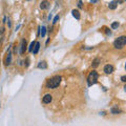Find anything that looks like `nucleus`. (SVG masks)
I'll return each instance as SVG.
<instances>
[{
  "mask_svg": "<svg viewBox=\"0 0 126 126\" xmlns=\"http://www.w3.org/2000/svg\"><path fill=\"white\" fill-rule=\"evenodd\" d=\"M85 84L76 69L60 70L45 79L41 87V104L55 122H68L85 107Z\"/></svg>",
  "mask_w": 126,
  "mask_h": 126,
  "instance_id": "obj_1",
  "label": "nucleus"
},
{
  "mask_svg": "<svg viewBox=\"0 0 126 126\" xmlns=\"http://www.w3.org/2000/svg\"><path fill=\"white\" fill-rule=\"evenodd\" d=\"M98 79H99V74H98L96 70H93L90 72L89 75L87 76V83H88V86H92L94 84H96L98 82Z\"/></svg>",
  "mask_w": 126,
  "mask_h": 126,
  "instance_id": "obj_2",
  "label": "nucleus"
},
{
  "mask_svg": "<svg viewBox=\"0 0 126 126\" xmlns=\"http://www.w3.org/2000/svg\"><path fill=\"white\" fill-rule=\"evenodd\" d=\"M126 45V36H120L113 41V46L118 49H121Z\"/></svg>",
  "mask_w": 126,
  "mask_h": 126,
  "instance_id": "obj_3",
  "label": "nucleus"
},
{
  "mask_svg": "<svg viewBox=\"0 0 126 126\" xmlns=\"http://www.w3.org/2000/svg\"><path fill=\"white\" fill-rule=\"evenodd\" d=\"M25 50H26V40L23 39L21 41V44H20V54L23 55L25 53Z\"/></svg>",
  "mask_w": 126,
  "mask_h": 126,
  "instance_id": "obj_4",
  "label": "nucleus"
},
{
  "mask_svg": "<svg viewBox=\"0 0 126 126\" xmlns=\"http://www.w3.org/2000/svg\"><path fill=\"white\" fill-rule=\"evenodd\" d=\"M103 70H104L105 74H111V73L113 72V66H112L111 64H107V65L104 66Z\"/></svg>",
  "mask_w": 126,
  "mask_h": 126,
  "instance_id": "obj_5",
  "label": "nucleus"
},
{
  "mask_svg": "<svg viewBox=\"0 0 126 126\" xmlns=\"http://www.w3.org/2000/svg\"><path fill=\"white\" fill-rule=\"evenodd\" d=\"M11 62H12V52L11 50H9L6 54V57H5V60H4V63H5V65H10L11 64Z\"/></svg>",
  "mask_w": 126,
  "mask_h": 126,
  "instance_id": "obj_6",
  "label": "nucleus"
},
{
  "mask_svg": "<svg viewBox=\"0 0 126 126\" xmlns=\"http://www.w3.org/2000/svg\"><path fill=\"white\" fill-rule=\"evenodd\" d=\"M110 112H111L112 115H117V113L121 112V109L118 107V105H115V106H112L111 107V109H110Z\"/></svg>",
  "mask_w": 126,
  "mask_h": 126,
  "instance_id": "obj_7",
  "label": "nucleus"
},
{
  "mask_svg": "<svg viewBox=\"0 0 126 126\" xmlns=\"http://www.w3.org/2000/svg\"><path fill=\"white\" fill-rule=\"evenodd\" d=\"M40 7L42 10H46V9H48L49 7V2L48 1H42L40 3Z\"/></svg>",
  "mask_w": 126,
  "mask_h": 126,
  "instance_id": "obj_8",
  "label": "nucleus"
},
{
  "mask_svg": "<svg viewBox=\"0 0 126 126\" xmlns=\"http://www.w3.org/2000/svg\"><path fill=\"white\" fill-rule=\"evenodd\" d=\"M117 6H118V1H110L108 3V7L110 10H116Z\"/></svg>",
  "mask_w": 126,
  "mask_h": 126,
  "instance_id": "obj_9",
  "label": "nucleus"
},
{
  "mask_svg": "<svg viewBox=\"0 0 126 126\" xmlns=\"http://www.w3.org/2000/svg\"><path fill=\"white\" fill-rule=\"evenodd\" d=\"M72 14H73V16H74L75 18L78 19V20H79V19H80V17H81V16H80V12H79L78 10H73V11H72Z\"/></svg>",
  "mask_w": 126,
  "mask_h": 126,
  "instance_id": "obj_10",
  "label": "nucleus"
},
{
  "mask_svg": "<svg viewBox=\"0 0 126 126\" xmlns=\"http://www.w3.org/2000/svg\"><path fill=\"white\" fill-rule=\"evenodd\" d=\"M39 49H40V42H36V45H35L34 49H33V54H34V55L38 54Z\"/></svg>",
  "mask_w": 126,
  "mask_h": 126,
  "instance_id": "obj_11",
  "label": "nucleus"
},
{
  "mask_svg": "<svg viewBox=\"0 0 126 126\" xmlns=\"http://www.w3.org/2000/svg\"><path fill=\"white\" fill-rule=\"evenodd\" d=\"M47 67V64H46V62L45 61H41V62H39V64H38V68H43V69H45Z\"/></svg>",
  "mask_w": 126,
  "mask_h": 126,
  "instance_id": "obj_12",
  "label": "nucleus"
},
{
  "mask_svg": "<svg viewBox=\"0 0 126 126\" xmlns=\"http://www.w3.org/2000/svg\"><path fill=\"white\" fill-rule=\"evenodd\" d=\"M99 63H100V59L99 58H96L93 61V67H97V66L99 65Z\"/></svg>",
  "mask_w": 126,
  "mask_h": 126,
  "instance_id": "obj_13",
  "label": "nucleus"
},
{
  "mask_svg": "<svg viewBox=\"0 0 126 126\" xmlns=\"http://www.w3.org/2000/svg\"><path fill=\"white\" fill-rule=\"evenodd\" d=\"M118 26H119V22H118V21L112 22V23H111V29H112V30L118 29Z\"/></svg>",
  "mask_w": 126,
  "mask_h": 126,
  "instance_id": "obj_14",
  "label": "nucleus"
},
{
  "mask_svg": "<svg viewBox=\"0 0 126 126\" xmlns=\"http://www.w3.org/2000/svg\"><path fill=\"white\" fill-rule=\"evenodd\" d=\"M45 34H46V27L45 26H42V29H41V36L42 37H44L45 36Z\"/></svg>",
  "mask_w": 126,
  "mask_h": 126,
  "instance_id": "obj_15",
  "label": "nucleus"
},
{
  "mask_svg": "<svg viewBox=\"0 0 126 126\" xmlns=\"http://www.w3.org/2000/svg\"><path fill=\"white\" fill-rule=\"evenodd\" d=\"M35 45H36V42H35V41H33V42L31 43V45H30V48H29V50H30V52H33V49H34Z\"/></svg>",
  "mask_w": 126,
  "mask_h": 126,
  "instance_id": "obj_16",
  "label": "nucleus"
},
{
  "mask_svg": "<svg viewBox=\"0 0 126 126\" xmlns=\"http://www.w3.org/2000/svg\"><path fill=\"white\" fill-rule=\"evenodd\" d=\"M105 34L107 35V36H110V35H111V31H110L109 29H107V27H105Z\"/></svg>",
  "mask_w": 126,
  "mask_h": 126,
  "instance_id": "obj_17",
  "label": "nucleus"
},
{
  "mask_svg": "<svg viewBox=\"0 0 126 126\" xmlns=\"http://www.w3.org/2000/svg\"><path fill=\"white\" fill-rule=\"evenodd\" d=\"M59 19H60V16H59V15H57L56 17L54 18V21H53V23H56V22H57V21L59 20Z\"/></svg>",
  "mask_w": 126,
  "mask_h": 126,
  "instance_id": "obj_18",
  "label": "nucleus"
},
{
  "mask_svg": "<svg viewBox=\"0 0 126 126\" xmlns=\"http://www.w3.org/2000/svg\"><path fill=\"white\" fill-rule=\"evenodd\" d=\"M121 81L122 82H126V76H122L121 77Z\"/></svg>",
  "mask_w": 126,
  "mask_h": 126,
  "instance_id": "obj_19",
  "label": "nucleus"
},
{
  "mask_svg": "<svg viewBox=\"0 0 126 126\" xmlns=\"http://www.w3.org/2000/svg\"><path fill=\"white\" fill-rule=\"evenodd\" d=\"M78 6L80 7V9H81L82 6H83V5H82V1H78Z\"/></svg>",
  "mask_w": 126,
  "mask_h": 126,
  "instance_id": "obj_20",
  "label": "nucleus"
},
{
  "mask_svg": "<svg viewBox=\"0 0 126 126\" xmlns=\"http://www.w3.org/2000/svg\"><path fill=\"white\" fill-rule=\"evenodd\" d=\"M7 25H9V27H11V25H12V23H11V20L9 19V22H7Z\"/></svg>",
  "mask_w": 126,
  "mask_h": 126,
  "instance_id": "obj_21",
  "label": "nucleus"
},
{
  "mask_svg": "<svg viewBox=\"0 0 126 126\" xmlns=\"http://www.w3.org/2000/svg\"><path fill=\"white\" fill-rule=\"evenodd\" d=\"M124 89H125V92H126V84H125V86H124Z\"/></svg>",
  "mask_w": 126,
  "mask_h": 126,
  "instance_id": "obj_22",
  "label": "nucleus"
},
{
  "mask_svg": "<svg viewBox=\"0 0 126 126\" xmlns=\"http://www.w3.org/2000/svg\"><path fill=\"white\" fill-rule=\"evenodd\" d=\"M125 69H126V63H125Z\"/></svg>",
  "mask_w": 126,
  "mask_h": 126,
  "instance_id": "obj_23",
  "label": "nucleus"
}]
</instances>
